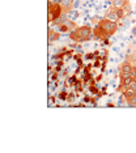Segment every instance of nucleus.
<instances>
[{"instance_id": "nucleus-2", "label": "nucleus", "mask_w": 136, "mask_h": 153, "mask_svg": "<svg viewBox=\"0 0 136 153\" xmlns=\"http://www.w3.org/2000/svg\"><path fill=\"white\" fill-rule=\"evenodd\" d=\"M64 12L60 5V0H56V1H50L48 4V21L51 24L58 19L62 13Z\"/></svg>"}, {"instance_id": "nucleus-5", "label": "nucleus", "mask_w": 136, "mask_h": 153, "mask_svg": "<svg viewBox=\"0 0 136 153\" xmlns=\"http://www.w3.org/2000/svg\"><path fill=\"white\" fill-rule=\"evenodd\" d=\"M132 67H134V64L130 63V62H123V63L120 64V76H131V71H132Z\"/></svg>"}, {"instance_id": "nucleus-16", "label": "nucleus", "mask_w": 136, "mask_h": 153, "mask_svg": "<svg viewBox=\"0 0 136 153\" xmlns=\"http://www.w3.org/2000/svg\"><path fill=\"white\" fill-rule=\"evenodd\" d=\"M131 77L136 80V64H134V67H132V71H131Z\"/></svg>"}, {"instance_id": "nucleus-12", "label": "nucleus", "mask_w": 136, "mask_h": 153, "mask_svg": "<svg viewBox=\"0 0 136 153\" xmlns=\"http://www.w3.org/2000/svg\"><path fill=\"white\" fill-rule=\"evenodd\" d=\"M56 39H59V32L58 30H54V29H50L48 30V42L52 43Z\"/></svg>"}, {"instance_id": "nucleus-7", "label": "nucleus", "mask_w": 136, "mask_h": 153, "mask_svg": "<svg viewBox=\"0 0 136 153\" xmlns=\"http://www.w3.org/2000/svg\"><path fill=\"white\" fill-rule=\"evenodd\" d=\"M105 19L106 20H110V21H113V22H118L119 21V16H118V13H117V9L113 8V9H109V11L106 12V15H105Z\"/></svg>"}, {"instance_id": "nucleus-14", "label": "nucleus", "mask_w": 136, "mask_h": 153, "mask_svg": "<svg viewBox=\"0 0 136 153\" xmlns=\"http://www.w3.org/2000/svg\"><path fill=\"white\" fill-rule=\"evenodd\" d=\"M76 17H79V12L72 11V9H71V11L68 12V19H69V20H73V21H75Z\"/></svg>"}, {"instance_id": "nucleus-8", "label": "nucleus", "mask_w": 136, "mask_h": 153, "mask_svg": "<svg viewBox=\"0 0 136 153\" xmlns=\"http://www.w3.org/2000/svg\"><path fill=\"white\" fill-rule=\"evenodd\" d=\"M122 94H123L126 101H130L131 98H134V97L136 96V92H135V90H132L131 88H126L123 92H122Z\"/></svg>"}, {"instance_id": "nucleus-18", "label": "nucleus", "mask_w": 136, "mask_h": 153, "mask_svg": "<svg viewBox=\"0 0 136 153\" xmlns=\"http://www.w3.org/2000/svg\"><path fill=\"white\" fill-rule=\"evenodd\" d=\"M132 33H134L135 36H136V27H134V29H132Z\"/></svg>"}, {"instance_id": "nucleus-17", "label": "nucleus", "mask_w": 136, "mask_h": 153, "mask_svg": "<svg viewBox=\"0 0 136 153\" xmlns=\"http://www.w3.org/2000/svg\"><path fill=\"white\" fill-rule=\"evenodd\" d=\"M127 88H131L132 90H135V92H136V80H132V81H131V84L128 85Z\"/></svg>"}, {"instance_id": "nucleus-10", "label": "nucleus", "mask_w": 136, "mask_h": 153, "mask_svg": "<svg viewBox=\"0 0 136 153\" xmlns=\"http://www.w3.org/2000/svg\"><path fill=\"white\" fill-rule=\"evenodd\" d=\"M67 20H68V13H67V12H63L62 15L59 16L58 19L55 20V21L52 22V24H54V25H56V26H59V25H62V24L64 22V21H67Z\"/></svg>"}, {"instance_id": "nucleus-11", "label": "nucleus", "mask_w": 136, "mask_h": 153, "mask_svg": "<svg viewBox=\"0 0 136 153\" xmlns=\"http://www.w3.org/2000/svg\"><path fill=\"white\" fill-rule=\"evenodd\" d=\"M111 4H113V7L115 9L124 8V7L128 4V0H113V1H111Z\"/></svg>"}, {"instance_id": "nucleus-1", "label": "nucleus", "mask_w": 136, "mask_h": 153, "mask_svg": "<svg viewBox=\"0 0 136 153\" xmlns=\"http://www.w3.org/2000/svg\"><path fill=\"white\" fill-rule=\"evenodd\" d=\"M69 38L75 42H86V41L92 39V37L94 36L93 34V29L90 26H77L76 29H73L72 32L68 33Z\"/></svg>"}, {"instance_id": "nucleus-4", "label": "nucleus", "mask_w": 136, "mask_h": 153, "mask_svg": "<svg viewBox=\"0 0 136 153\" xmlns=\"http://www.w3.org/2000/svg\"><path fill=\"white\" fill-rule=\"evenodd\" d=\"M77 27V25H76V22L73 21V20H67V21H64L62 24V25H59L56 26V30L59 33H69V32H72L73 29H76Z\"/></svg>"}, {"instance_id": "nucleus-3", "label": "nucleus", "mask_w": 136, "mask_h": 153, "mask_svg": "<svg viewBox=\"0 0 136 153\" xmlns=\"http://www.w3.org/2000/svg\"><path fill=\"white\" fill-rule=\"evenodd\" d=\"M98 25L103 29V32L106 33L107 37L113 36V34L118 30V22H113L110 20H106V19H102L101 21L98 22Z\"/></svg>"}, {"instance_id": "nucleus-13", "label": "nucleus", "mask_w": 136, "mask_h": 153, "mask_svg": "<svg viewBox=\"0 0 136 153\" xmlns=\"http://www.w3.org/2000/svg\"><path fill=\"white\" fill-rule=\"evenodd\" d=\"M131 50V48H130ZM127 62H130V63H132V64H136V51L134 50V51H130L128 53V55H127Z\"/></svg>"}, {"instance_id": "nucleus-9", "label": "nucleus", "mask_w": 136, "mask_h": 153, "mask_svg": "<svg viewBox=\"0 0 136 153\" xmlns=\"http://www.w3.org/2000/svg\"><path fill=\"white\" fill-rule=\"evenodd\" d=\"M60 5H62L63 11L67 12V13L73 8V5H72V0H60Z\"/></svg>"}, {"instance_id": "nucleus-6", "label": "nucleus", "mask_w": 136, "mask_h": 153, "mask_svg": "<svg viewBox=\"0 0 136 153\" xmlns=\"http://www.w3.org/2000/svg\"><path fill=\"white\" fill-rule=\"evenodd\" d=\"M93 34H94V37H96L97 39H106V38H109V37L106 36V33L103 32V29L98 25V24H97V25L94 26V29H93Z\"/></svg>"}, {"instance_id": "nucleus-15", "label": "nucleus", "mask_w": 136, "mask_h": 153, "mask_svg": "<svg viewBox=\"0 0 136 153\" xmlns=\"http://www.w3.org/2000/svg\"><path fill=\"white\" fill-rule=\"evenodd\" d=\"M128 102V106H134V107H136V96L134 97V98H131L130 101H127Z\"/></svg>"}]
</instances>
